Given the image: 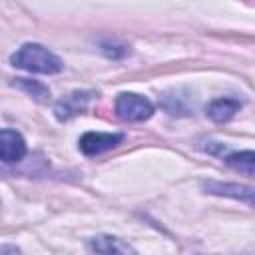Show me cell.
<instances>
[{
  "instance_id": "6",
  "label": "cell",
  "mask_w": 255,
  "mask_h": 255,
  "mask_svg": "<svg viewBox=\"0 0 255 255\" xmlns=\"http://www.w3.org/2000/svg\"><path fill=\"white\" fill-rule=\"evenodd\" d=\"M26 155V141L24 137L10 128L2 129V161L4 163H14L20 161Z\"/></svg>"
},
{
  "instance_id": "11",
  "label": "cell",
  "mask_w": 255,
  "mask_h": 255,
  "mask_svg": "<svg viewBox=\"0 0 255 255\" xmlns=\"http://www.w3.org/2000/svg\"><path fill=\"white\" fill-rule=\"evenodd\" d=\"M2 255H20V251L16 247H12V245H4L2 247Z\"/></svg>"
},
{
  "instance_id": "5",
  "label": "cell",
  "mask_w": 255,
  "mask_h": 255,
  "mask_svg": "<svg viewBox=\"0 0 255 255\" xmlns=\"http://www.w3.org/2000/svg\"><path fill=\"white\" fill-rule=\"evenodd\" d=\"M94 92H72L68 96H64L56 106H54V114L60 122H66L70 118H74L76 114L84 112L88 102L92 100Z\"/></svg>"
},
{
  "instance_id": "3",
  "label": "cell",
  "mask_w": 255,
  "mask_h": 255,
  "mask_svg": "<svg viewBox=\"0 0 255 255\" xmlns=\"http://www.w3.org/2000/svg\"><path fill=\"white\" fill-rule=\"evenodd\" d=\"M124 139V133H106V131H88L80 137V149L86 155H98L116 147Z\"/></svg>"
},
{
  "instance_id": "7",
  "label": "cell",
  "mask_w": 255,
  "mask_h": 255,
  "mask_svg": "<svg viewBox=\"0 0 255 255\" xmlns=\"http://www.w3.org/2000/svg\"><path fill=\"white\" fill-rule=\"evenodd\" d=\"M90 247L100 255H135L133 247L120 237L112 235H98L90 241Z\"/></svg>"
},
{
  "instance_id": "2",
  "label": "cell",
  "mask_w": 255,
  "mask_h": 255,
  "mask_svg": "<svg viewBox=\"0 0 255 255\" xmlns=\"http://www.w3.org/2000/svg\"><path fill=\"white\" fill-rule=\"evenodd\" d=\"M116 114L128 122H143L151 118L153 104L139 94H120L116 100Z\"/></svg>"
},
{
  "instance_id": "8",
  "label": "cell",
  "mask_w": 255,
  "mask_h": 255,
  "mask_svg": "<svg viewBox=\"0 0 255 255\" xmlns=\"http://www.w3.org/2000/svg\"><path fill=\"white\" fill-rule=\"evenodd\" d=\"M241 104L239 100H233V98H219V100H213L209 106H207V116L217 122V124H223V122H229L237 112H239Z\"/></svg>"
},
{
  "instance_id": "9",
  "label": "cell",
  "mask_w": 255,
  "mask_h": 255,
  "mask_svg": "<svg viewBox=\"0 0 255 255\" xmlns=\"http://www.w3.org/2000/svg\"><path fill=\"white\" fill-rule=\"evenodd\" d=\"M227 165H231L237 171L251 173L255 175V149H243V151H233L225 157Z\"/></svg>"
},
{
  "instance_id": "4",
  "label": "cell",
  "mask_w": 255,
  "mask_h": 255,
  "mask_svg": "<svg viewBox=\"0 0 255 255\" xmlns=\"http://www.w3.org/2000/svg\"><path fill=\"white\" fill-rule=\"evenodd\" d=\"M203 189L211 195H223L231 199H239L243 203L255 205V187L241 185V183H223V181H205Z\"/></svg>"
},
{
  "instance_id": "1",
  "label": "cell",
  "mask_w": 255,
  "mask_h": 255,
  "mask_svg": "<svg viewBox=\"0 0 255 255\" xmlns=\"http://www.w3.org/2000/svg\"><path fill=\"white\" fill-rule=\"evenodd\" d=\"M10 62L16 68H22L34 74H58L64 68V62L54 52H50L42 44H32V42L24 44L18 52H14Z\"/></svg>"
},
{
  "instance_id": "10",
  "label": "cell",
  "mask_w": 255,
  "mask_h": 255,
  "mask_svg": "<svg viewBox=\"0 0 255 255\" xmlns=\"http://www.w3.org/2000/svg\"><path fill=\"white\" fill-rule=\"evenodd\" d=\"M12 84H14L16 88L24 90L26 94H30L32 98H36L38 102H48V100H50V90H48L44 84L36 82V80H28V78H16Z\"/></svg>"
}]
</instances>
